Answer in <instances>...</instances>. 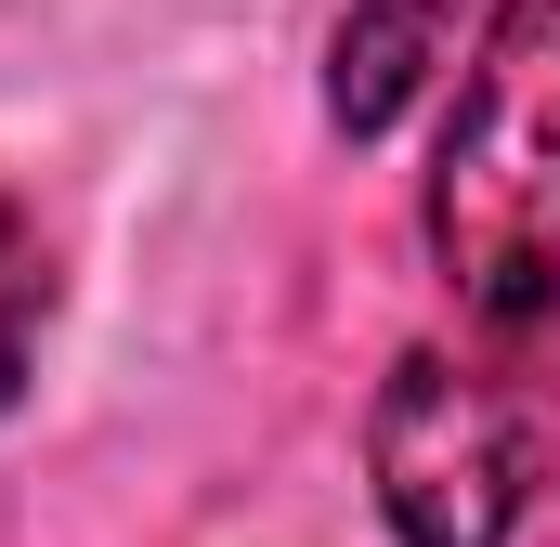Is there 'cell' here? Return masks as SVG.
<instances>
[{"label":"cell","mask_w":560,"mask_h":547,"mask_svg":"<svg viewBox=\"0 0 560 547\" xmlns=\"http://www.w3.org/2000/svg\"><path fill=\"white\" fill-rule=\"evenodd\" d=\"M430 261L482 326L560 313V0H495L430 156Z\"/></svg>","instance_id":"cell-1"},{"label":"cell","mask_w":560,"mask_h":547,"mask_svg":"<svg viewBox=\"0 0 560 547\" xmlns=\"http://www.w3.org/2000/svg\"><path fill=\"white\" fill-rule=\"evenodd\" d=\"M365 469H378V509L405 547H509L522 496H535V417L482 365L405 352L365 417Z\"/></svg>","instance_id":"cell-2"},{"label":"cell","mask_w":560,"mask_h":547,"mask_svg":"<svg viewBox=\"0 0 560 547\" xmlns=\"http://www.w3.org/2000/svg\"><path fill=\"white\" fill-rule=\"evenodd\" d=\"M443 39H456V0H352L339 13V53H326V118L352 143H378L418 105V79L443 66Z\"/></svg>","instance_id":"cell-3"},{"label":"cell","mask_w":560,"mask_h":547,"mask_svg":"<svg viewBox=\"0 0 560 547\" xmlns=\"http://www.w3.org/2000/svg\"><path fill=\"white\" fill-rule=\"evenodd\" d=\"M39 313H52V248H39V222L0 196V405L26 392V352H39Z\"/></svg>","instance_id":"cell-4"}]
</instances>
